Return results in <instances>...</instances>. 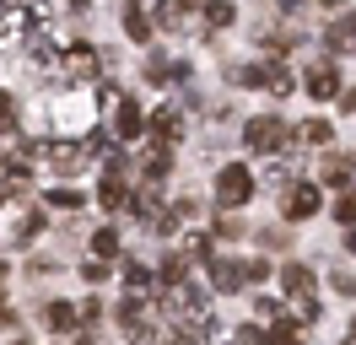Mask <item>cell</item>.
Masks as SVG:
<instances>
[{
	"label": "cell",
	"instance_id": "cell-10",
	"mask_svg": "<svg viewBox=\"0 0 356 345\" xmlns=\"http://www.w3.org/2000/svg\"><path fill=\"white\" fill-rule=\"evenodd\" d=\"M27 22H33V17H27L22 6H6V17H0V54H6V49H17V38L27 33Z\"/></svg>",
	"mask_w": 356,
	"mask_h": 345
},
{
	"label": "cell",
	"instance_id": "cell-15",
	"mask_svg": "<svg viewBox=\"0 0 356 345\" xmlns=\"http://www.w3.org/2000/svg\"><path fill=\"white\" fill-rule=\"evenodd\" d=\"M140 168H146V178H168V168H173V151H168V141H162V135H156V146H146Z\"/></svg>",
	"mask_w": 356,
	"mask_h": 345
},
{
	"label": "cell",
	"instance_id": "cell-14",
	"mask_svg": "<svg viewBox=\"0 0 356 345\" xmlns=\"http://www.w3.org/2000/svg\"><path fill=\"white\" fill-rule=\"evenodd\" d=\"M97 200H103V211H124V205H130L124 172H108V178H103V189H97Z\"/></svg>",
	"mask_w": 356,
	"mask_h": 345
},
{
	"label": "cell",
	"instance_id": "cell-11",
	"mask_svg": "<svg viewBox=\"0 0 356 345\" xmlns=\"http://www.w3.org/2000/svg\"><path fill=\"white\" fill-rule=\"evenodd\" d=\"M113 108H119V119H113V125H119V141H140V129H146V113H140L130 97H119Z\"/></svg>",
	"mask_w": 356,
	"mask_h": 345
},
{
	"label": "cell",
	"instance_id": "cell-35",
	"mask_svg": "<svg viewBox=\"0 0 356 345\" xmlns=\"http://www.w3.org/2000/svg\"><path fill=\"white\" fill-rule=\"evenodd\" d=\"M140 6H162V0H140Z\"/></svg>",
	"mask_w": 356,
	"mask_h": 345
},
{
	"label": "cell",
	"instance_id": "cell-33",
	"mask_svg": "<svg viewBox=\"0 0 356 345\" xmlns=\"http://www.w3.org/2000/svg\"><path fill=\"white\" fill-rule=\"evenodd\" d=\"M65 6H70V11H87V6H92V0H65Z\"/></svg>",
	"mask_w": 356,
	"mask_h": 345
},
{
	"label": "cell",
	"instance_id": "cell-2",
	"mask_svg": "<svg viewBox=\"0 0 356 345\" xmlns=\"http://www.w3.org/2000/svg\"><path fill=\"white\" fill-rule=\"evenodd\" d=\"M281 286L291 291V307L302 319H318V302H313V270L308 264H281Z\"/></svg>",
	"mask_w": 356,
	"mask_h": 345
},
{
	"label": "cell",
	"instance_id": "cell-38",
	"mask_svg": "<svg viewBox=\"0 0 356 345\" xmlns=\"http://www.w3.org/2000/svg\"><path fill=\"white\" fill-rule=\"evenodd\" d=\"M0 200H6V184H0Z\"/></svg>",
	"mask_w": 356,
	"mask_h": 345
},
{
	"label": "cell",
	"instance_id": "cell-3",
	"mask_svg": "<svg viewBox=\"0 0 356 345\" xmlns=\"http://www.w3.org/2000/svg\"><path fill=\"white\" fill-rule=\"evenodd\" d=\"M33 151L49 157V168H54V172H76V168H87V162H92L87 141H49V146H33Z\"/></svg>",
	"mask_w": 356,
	"mask_h": 345
},
{
	"label": "cell",
	"instance_id": "cell-9",
	"mask_svg": "<svg viewBox=\"0 0 356 345\" xmlns=\"http://www.w3.org/2000/svg\"><path fill=\"white\" fill-rule=\"evenodd\" d=\"M302 86H308V97H318V103H324V97H334V92H340V76H334V65H313L308 76H302Z\"/></svg>",
	"mask_w": 356,
	"mask_h": 345
},
{
	"label": "cell",
	"instance_id": "cell-5",
	"mask_svg": "<svg viewBox=\"0 0 356 345\" xmlns=\"http://www.w3.org/2000/svg\"><path fill=\"white\" fill-rule=\"evenodd\" d=\"M60 65H65V70L76 76V81H92V76L103 70V54H97L92 43H70L65 54H60Z\"/></svg>",
	"mask_w": 356,
	"mask_h": 345
},
{
	"label": "cell",
	"instance_id": "cell-4",
	"mask_svg": "<svg viewBox=\"0 0 356 345\" xmlns=\"http://www.w3.org/2000/svg\"><path fill=\"white\" fill-rule=\"evenodd\" d=\"M243 146L259 151V157H270V151L286 146V125H281V119H248L243 125Z\"/></svg>",
	"mask_w": 356,
	"mask_h": 345
},
{
	"label": "cell",
	"instance_id": "cell-31",
	"mask_svg": "<svg viewBox=\"0 0 356 345\" xmlns=\"http://www.w3.org/2000/svg\"><path fill=\"white\" fill-rule=\"evenodd\" d=\"M76 307H81V319H87V323L103 319V302H97V297H92V302H76Z\"/></svg>",
	"mask_w": 356,
	"mask_h": 345
},
{
	"label": "cell",
	"instance_id": "cell-19",
	"mask_svg": "<svg viewBox=\"0 0 356 345\" xmlns=\"http://www.w3.org/2000/svg\"><path fill=\"white\" fill-rule=\"evenodd\" d=\"M330 135H334V129L324 125V119H308V125L297 129V141H302V146H330Z\"/></svg>",
	"mask_w": 356,
	"mask_h": 345
},
{
	"label": "cell",
	"instance_id": "cell-26",
	"mask_svg": "<svg viewBox=\"0 0 356 345\" xmlns=\"http://www.w3.org/2000/svg\"><path fill=\"white\" fill-rule=\"evenodd\" d=\"M108 270H113L108 259H103V254H92L87 264H81V280H87V286H97V280H108Z\"/></svg>",
	"mask_w": 356,
	"mask_h": 345
},
{
	"label": "cell",
	"instance_id": "cell-28",
	"mask_svg": "<svg viewBox=\"0 0 356 345\" xmlns=\"http://www.w3.org/2000/svg\"><path fill=\"white\" fill-rule=\"evenodd\" d=\"M330 286L340 291V297H356V275H351V270H334V275H330Z\"/></svg>",
	"mask_w": 356,
	"mask_h": 345
},
{
	"label": "cell",
	"instance_id": "cell-1",
	"mask_svg": "<svg viewBox=\"0 0 356 345\" xmlns=\"http://www.w3.org/2000/svg\"><path fill=\"white\" fill-rule=\"evenodd\" d=\"M248 194H254V172H248L243 162L222 168V178H216V205H222V211H238V205H248Z\"/></svg>",
	"mask_w": 356,
	"mask_h": 345
},
{
	"label": "cell",
	"instance_id": "cell-13",
	"mask_svg": "<svg viewBox=\"0 0 356 345\" xmlns=\"http://www.w3.org/2000/svg\"><path fill=\"white\" fill-rule=\"evenodd\" d=\"M152 129L156 135H162V141H178V135H184V113H178V103H162L152 113Z\"/></svg>",
	"mask_w": 356,
	"mask_h": 345
},
{
	"label": "cell",
	"instance_id": "cell-27",
	"mask_svg": "<svg viewBox=\"0 0 356 345\" xmlns=\"http://www.w3.org/2000/svg\"><path fill=\"white\" fill-rule=\"evenodd\" d=\"M33 60L54 70V65H60V49H54V38H33Z\"/></svg>",
	"mask_w": 356,
	"mask_h": 345
},
{
	"label": "cell",
	"instance_id": "cell-25",
	"mask_svg": "<svg viewBox=\"0 0 356 345\" xmlns=\"http://www.w3.org/2000/svg\"><path fill=\"white\" fill-rule=\"evenodd\" d=\"M124 280H130V291H152V270L135 259H124Z\"/></svg>",
	"mask_w": 356,
	"mask_h": 345
},
{
	"label": "cell",
	"instance_id": "cell-6",
	"mask_svg": "<svg viewBox=\"0 0 356 345\" xmlns=\"http://www.w3.org/2000/svg\"><path fill=\"white\" fill-rule=\"evenodd\" d=\"M318 205H324L318 184H297V189L286 194V221H308V216H318Z\"/></svg>",
	"mask_w": 356,
	"mask_h": 345
},
{
	"label": "cell",
	"instance_id": "cell-29",
	"mask_svg": "<svg viewBox=\"0 0 356 345\" xmlns=\"http://www.w3.org/2000/svg\"><path fill=\"white\" fill-rule=\"evenodd\" d=\"M270 275V264L265 259H254V264H243V286H254V280H265Z\"/></svg>",
	"mask_w": 356,
	"mask_h": 345
},
{
	"label": "cell",
	"instance_id": "cell-21",
	"mask_svg": "<svg viewBox=\"0 0 356 345\" xmlns=\"http://www.w3.org/2000/svg\"><path fill=\"white\" fill-rule=\"evenodd\" d=\"M49 205H54V211H81L87 194H81V189H49Z\"/></svg>",
	"mask_w": 356,
	"mask_h": 345
},
{
	"label": "cell",
	"instance_id": "cell-8",
	"mask_svg": "<svg viewBox=\"0 0 356 345\" xmlns=\"http://www.w3.org/2000/svg\"><path fill=\"white\" fill-rule=\"evenodd\" d=\"M76 323H81V307H76V302H49L44 307V329H54V335H70Z\"/></svg>",
	"mask_w": 356,
	"mask_h": 345
},
{
	"label": "cell",
	"instance_id": "cell-24",
	"mask_svg": "<svg viewBox=\"0 0 356 345\" xmlns=\"http://www.w3.org/2000/svg\"><path fill=\"white\" fill-rule=\"evenodd\" d=\"M330 49H334V54H346V49H356V17H351V22H340V27L330 33Z\"/></svg>",
	"mask_w": 356,
	"mask_h": 345
},
{
	"label": "cell",
	"instance_id": "cell-37",
	"mask_svg": "<svg viewBox=\"0 0 356 345\" xmlns=\"http://www.w3.org/2000/svg\"><path fill=\"white\" fill-rule=\"evenodd\" d=\"M0 6H17V0H0Z\"/></svg>",
	"mask_w": 356,
	"mask_h": 345
},
{
	"label": "cell",
	"instance_id": "cell-23",
	"mask_svg": "<svg viewBox=\"0 0 356 345\" xmlns=\"http://www.w3.org/2000/svg\"><path fill=\"white\" fill-rule=\"evenodd\" d=\"M92 254L113 259V254H119V232H113V227H97V232H92Z\"/></svg>",
	"mask_w": 356,
	"mask_h": 345
},
{
	"label": "cell",
	"instance_id": "cell-36",
	"mask_svg": "<svg viewBox=\"0 0 356 345\" xmlns=\"http://www.w3.org/2000/svg\"><path fill=\"white\" fill-rule=\"evenodd\" d=\"M318 6H340V0H318Z\"/></svg>",
	"mask_w": 356,
	"mask_h": 345
},
{
	"label": "cell",
	"instance_id": "cell-20",
	"mask_svg": "<svg viewBox=\"0 0 356 345\" xmlns=\"http://www.w3.org/2000/svg\"><path fill=\"white\" fill-rule=\"evenodd\" d=\"M124 33H130L135 43L152 38V22H146V11H140V6H130V11H124Z\"/></svg>",
	"mask_w": 356,
	"mask_h": 345
},
{
	"label": "cell",
	"instance_id": "cell-34",
	"mask_svg": "<svg viewBox=\"0 0 356 345\" xmlns=\"http://www.w3.org/2000/svg\"><path fill=\"white\" fill-rule=\"evenodd\" d=\"M346 335H351V340H356V313H351V323H346Z\"/></svg>",
	"mask_w": 356,
	"mask_h": 345
},
{
	"label": "cell",
	"instance_id": "cell-17",
	"mask_svg": "<svg viewBox=\"0 0 356 345\" xmlns=\"http://www.w3.org/2000/svg\"><path fill=\"white\" fill-rule=\"evenodd\" d=\"M265 86H270V97H291V92H297V81H291V70H281L275 60L265 65Z\"/></svg>",
	"mask_w": 356,
	"mask_h": 345
},
{
	"label": "cell",
	"instance_id": "cell-16",
	"mask_svg": "<svg viewBox=\"0 0 356 345\" xmlns=\"http://www.w3.org/2000/svg\"><path fill=\"white\" fill-rule=\"evenodd\" d=\"M0 184H6V194H27V184H33V178H27V162H22V157H11V162H6Z\"/></svg>",
	"mask_w": 356,
	"mask_h": 345
},
{
	"label": "cell",
	"instance_id": "cell-12",
	"mask_svg": "<svg viewBox=\"0 0 356 345\" xmlns=\"http://www.w3.org/2000/svg\"><path fill=\"white\" fill-rule=\"evenodd\" d=\"M211 264V286L216 291H238L243 286V264H232V259H205Z\"/></svg>",
	"mask_w": 356,
	"mask_h": 345
},
{
	"label": "cell",
	"instance_id": "cell-32",
	"mask_svg": "<svg viewBox=\"0 0 356 345\" xmlns=\"http://www.w3.org/2000/svg\"><path fill=\"white\" fill-rule=\"evenodd\" d=\"M340 108H346V113H356V86H351V92H340Z\"/></svg>",
	"mask_w": 356,
	"mask_h": 345
},
{
	"label": "cell",
	"instance_id": "cell-30",
	"mask_svg": "<svg viewBox=\"0 0 356 345\" xmlns=\"http://www.w3.org/2000/svg\"><path fill=\"white\" fill-rule=\"evenodd\" d=\"M340 221H346V227H356V189L340 200Z\"/></svg>",
	"mask_w": 356,
	"mask_h": 345
},
{
	"label": "cell",
	"instance_id": "cell-22",
	"mask_svg": "<svg viewBox=\"0 0 356 345\" xmlns=\"http://www.w3.org/2000/svg\"><path fill=\"white\" fill-rule=\"evenodd\" d=\"M232 17H238L232 0H205V22H211V27H232Z\"/></svg>",
	"mask_w": 356,
	"mask_h": 345
},
{
	"label": "cell",
	"instance_id": "cell-7",
	"mask_svg": "<svg viewBox=\"0 0 356 345\" xmlns=\"http://www.w3.org/2000/svg\"><path fill=\"white\" fill-rule=\"evenodd\" d=\"M318 178H324V184H334V189H346V184L356 178V151H330Z\"/></svg>",
	"mask_w": 356,
	"mask_h": 345
},
{
	"label": "cell",
	"instance_id": "cell-18",
	"mask_svg": "<svg viewBox=\"0 0 356 345\" xmlns=\"http://www.w3.org/2000/svg\"><path fill=\"white\" fill-rule=\"evenodd\" d=\"M178 254H184V259H205V254H211V237H205V232H195V227H189V232L178 237Z\"/></svg>",
	"mask_w": 356,
	"mask_h": 345
}]
</instances>
